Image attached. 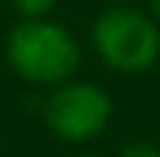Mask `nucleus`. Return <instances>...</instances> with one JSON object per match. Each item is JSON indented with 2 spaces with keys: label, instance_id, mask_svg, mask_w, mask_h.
<instances>
[{
  "label": "nucleus",
  "instance_id": "nucleus-5",
  "mask_svg": "<svg viewBox=\"0 0 160 157\" xmlns=\"http://www.w3.org/2000/svg\"><path fill=\"white\" fill-rule=\"evenodd\" d=\"M118 157H160V146L152 140H132L121 149Z\"/></svg>",
  "mask_w": 160,
  "mask_h": 157
},
{
  "label": "nucleus",
  "instance_id": "nucleus-7",
  "mask_svg": "<svg viewBox=\"0 0 160 157\" xmlns=\"http://www.w3.org/2000/svg\"><path fill=\"white\" fill-rule=\"evenodd\" d=\"M70 157H96V155H70Z\"/></svg>",
  "mask_w": 160,
  "mask_h": 157
},
{
  "label": "nucleus",
  "instance_id": "nucleus-2",
  "mask_svg": "<svg viewBox=\"0 0 160 157\" xmlns=\"http://www.w3.org/2000/svg\"><path fill=\"white\" fill-rule=\"evenodd\" d=\"M90 42L104 67L121 76H141L160 59V22L141 8L112 3L96 17Z\"/></svg>",
  "mask_w": 160,
  "mask_h": 157
},
{
  "label": "nucleus",
  "instance_id": "nucleus-6",
  "mask_svg": "<svg viewBox=\"0 0 160 157\" xmlns=\"http://www.w3.org/2000/svg\"><path fill=\"white\" fill-rule=\"evenodd\" d=\"M149 14L155 22H160V0H149Z\"/></svg>",
  "mask_w": 160,
  "mask_h": 157
},
{
  "label": "nucleus",
  "instance_id": "nucleus-4",
  "mask_svg": "<svg viewBox=\"0 0 160 157\" xmlns=\"http://www.w3.org/2000/svg\"><path fill=\"white\" fill-rule=\"evenodd\" d=\"M59 0H11L14 11L22 17V20H34V17H48L53 8H56Z\"/></svg>",
  "mask_w": 160,
  "mask_h": 157
},
{
  "label": "nucleus",
  "instance_id": "nucleus-1",
  "mask_svg": "<svg viewBox=\"0 0 160 157\" xmlns=\"http://www.w3.org/2000/svg\"><path fill=\"white\" fill-rule=\"evenodd\" d=\"M6 62L22 81L37 87H56L76 76L82 65V48L65 25L48 17H34L17 22L8 31Z\"/></svg>",
  "mask_w": 160,
  "mask_h": 157
},
{
  "label": "nucleus",
  "instance_id": "nucleus-8",
  "mask_svg": "<svg viewBox=\"0 0 160 157\" xmlns=\"http://www.w3.org/2000/svg\"><path fill=\"white\" fill-rule=\"evenodd\" d=\"M112 3H127V0H112Z\"/></svg>",
  "mask_w": 160,
  "mask_h": 157
},
{
  "label": "nucleus",
  "instance_id": "nucleus-3",
  "mask_svg": "<svg viewBox=\"0 0 160 157\" xmlns=\"http://www.w3.org/2000/svg\"><path fill=\"white\" fill-rule=\"evenodd\" d=\"M48 132L62 143H90L112 121V98L93 81L68 79L51 90L42 107Z\"/></svg>",
  "mask_w": 160,
  "mask_h": 157
}]
</instances>
